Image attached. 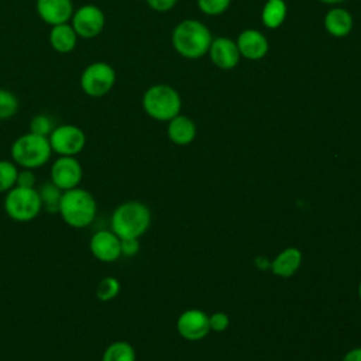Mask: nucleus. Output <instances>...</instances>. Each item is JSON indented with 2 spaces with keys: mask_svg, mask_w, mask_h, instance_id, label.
Returning a JSON list of instances; mask_svg holds the SVG:
<instances>
[{
  "mask_svg": "<svg viewBox=\"0 0 361 361\" xmlns=\"http://www.w3.org/2000/svg\"><path fill=\"white\" fill-rule=\"evenodd\" d=\"M228 316L223 312H216L209 317V326L214 331H224L228 327Z\"/></svg>",
  "mask_w": 361,
  "mask_h": 361,
  "instance_id": "c85d7f7f",
  "label": "nucleus"
},
{
  "mask_svg": "<svg viewBox=\"0 0 361 361\" xmlns=\"http://www.w3.org/2000/svg\"><path fill=\"white\" fill-rule=\"evenodd\" d=\"M121 285L116 276H104L96 285V298L100 302H110L120 293Z\"/></svg>",
  "mask_w": 361,
  "mask_h": 361,
  "instance_id": "5701e85b",
  "label": "nucleus"
},
{
  "mask_svg": "<svg viewBox=\"0 0 361 361\" xmlns=\"http://www.w3.org/2000/svg\"><path fill=\"white\" fill-rule=\"evenodd\" d=\"M140 251L138 238H121V255L134 257Z\"/></svg>",
  "mask_w": 361,
  "mask_h": 361,
  "instance_id": "c756f323",
  "label": "nucleus"
},
{
  "mask_svg": "<svg viewBox=\"0 0 361 361\" xmlns=\"http://www.w3.org/2000/svg\"><path fill=\"white\" fill-rule=\"evenodd\" d=\"M343 361H361V347L348 351V353L344 355Z\"/></svg>",
  "mask_w": 361,
  "mask_h": 361,
  "instance_id": "2f4dec72",
  "label": "nucleus"
},
{
  "mask_svg": "<svg viewBox=\"0 0 361 361\" xmlns=\"http://www.w3.org/2000/svg\"><path fill=\"white\" fill-rule=\"evenodd\" d=\"M210 30L199 20L188 18L173 28L172 31V47L173 49L186 59H199L209 52L212 44Z\"/></svg>",
  "mask_w": 361,
  "mask_h": 361,
  "instance_id": "f257e3e1",
  "label": "nucleus"
},
{
  "mask_svg": "<svg viewBox=\"0 0 361 361\" xmlns=\"http://www.w3.org/2000/svg\"><path fill=\"white\" fill-rule=\"evenodd\" d=\"M207 54H209L213 65L221 71L234 69L241 59V55H240L235 41H233L231 38H227V37L213 38Z\"/></svg>",
  "mask_w": 361,
  "mask_h": 361,
  "instance_id": "f8f14e48",
  "label": "nucleus"
},
{
  "mask_svg": "<svg viewBox=\"0 0 361 361\" xmlns=\"http://www.w3.org/2000/svg\"><path fill=\"white\" fill-rule=\"evenodd\" d=\"M89 250L100 262H114L121 257V238L111 230H99L90 237Z\"/></svg>",
  "mask_w": 361,
  "mask_h": 361,
  "instance_id": "9b49d317",
  "label": "nucleus"
},
{
  "mask_svg": "<svg viewBox=\"0 0 361 361\" xmlns=\"http://www.w3.org/2000/svg\"><path fill=\"white\" fill-rule=\"evenodd\" d=\"M319 1H322V3H326V4H331V6H334V4H340V3H343L344 0H319Z\"/></svg>",
  "mask_w": 361,
  "mask_h": 361,
  "instance_id": "473e14b6",
  "label": "nucleus"
},
{
  "mask_svg": "<svg viewBox=\"0 0 361 361\" xmlns=\"http://www.w3.org/2000/svg\"><path fill=\"white\" fill-rule=\"evenodd\" d=\"M48 39L54 51H56L58 54H69L76 48L79 37L76 35L75 30L69 23H63L51 27Z\"/></svg>",
  "mask_w": 361,
  "mask_h": 361,
  "instance_id": "f3484780",
  "label": "nucleus"
},
{
  "mask_svg": "<svg viewBox=\"0 0 361 361\" xmlns=\"http://www.w3.org/2000/svg\"><path fill=\"white\" fill-rule=\"evenodd\" d=\"M3 207L11 220L17 223H28L37 219L41 213L42 203L35 188L14 186L6 192Z\"/></svg>",
  "mask_w": 361,
  "mask_h": 361,
  "instance_id": "423d86ee",
  "label": "nucleus"
},
{
  "mask_svg": "<svg viewBox=\"0 0 361 361\" xmlns=\"http://www.w3.org/2000/svg\"><path fill=\"white\" fill-rule=\"evenodd\" d=\"M58 214L72 228H85L93 223L97 214L94 196L80 186L62 192Z\"/></svg>",
  "mask_w": 361,
  "mask_h": 361,
  "instance_id": "f03ea898",
  "label": "nucleus"
},
{
  "mask_svg": "<svg viewBox=\"0 0 361 361\" xmlns=\"http://www.w3.org/2000/svg\"><path fill=\"white\" fill-rule=\"evenodd\" d=\"M358 293H360V298H361V283H360V288H358Z\"/></svg>",
  "mask_w": 361,
  "mask_h": 361,
  "instance_id": "72a5a7b5",
  "label": "nucleus"
},
{
  "mask_svg": "<svg viewBox=\"0 0 361 361\" xmlns=\"http://www.w3.org/2000/svg\"><path fill=\"white\" fill-rule=\"evenodd\" d=\"M18 166L8 159H0V193H6L16 186Z\"/></svg>",
  "mask_w": 361,
  "mask_h": 361,
  "instance_id": "b1692460",
  "label": "nucleus"
},
{
  "mask_svg": "<svg viewBox=\"0 0 361 361\" xmlns=\"http://www.w3.org/2000/svg\"><path fill=\"white\" fill-rule=\"evenodd\" d=\"M147 116L157 121H169L179 114L182 100L178 90L169 85L158 83L149 86L141 99Z\"/></svg>",
  "mask_w": 361,
  "mask_h": 361,
  "instance_id": "39448f33",
  "label": "nucleus"
},
{
  "mask_svg": "<svg viewBox=\"0 0 361 361\" xmlns=\"http://www.w3.org/2000/svg\"><path fill=\"white\" fill-rule=\"evenodd\" d=\"M166 133L173 144L188 145L196 137V124L192 118L178 114L168 121Z\"/></svg>",
  "mask_w": 361,
  "mask_h": 361,
  "instance_id": "a211bd4d",
  "label": "nucleus"
},
{
  "mask_svg": "<svg viewBox=\"0 0 361 361\" xmlns=\"http://www.w3.org/2000/svg\"><path fill=\"white\" fill-rule=\"evenodd\" d=\"M10 154L11 161L18 168L38 169L51 159L52 149L48 137L28 131L14 140L10 148Z\"/></svg>",
  "mask_w": 361,
  "mask_h": 361,
  "instance_id": "20e7f679",
  "label": "nucleus"
},
{
  "mask_svg": "<svg viewBox=\"0 0 361 361\" xmlns=\"http://www.w3.org/2000/svg\"><path fill=\"white\" fill-rule=\"evenodd\" d=\"M48 140L52 152L58 157H76L86 145L85 131L75 124L55 126Z\"/></svg>",
  "mask_w": 361,
  "mask_h": 361,
  "instance_id": "6e6552de",
  "label": "nucleus"
},
{
  "mask_svg": "<svg viewBox=\"0 0 361 361\" xmlns=\"http://www.w3.org/2000/svg\"><path fill=\"white\" fill-rule=\"evenodd\" d=\"M231 4V0H197L199 10L206 16H220Z\"/></svg>",
  "mask_w": 361,
  "mask_h": 361,
  "instance_id": "bb28decb",
  "label": "nucleus"
},
{
  "mask_svg": "<svg viewBox=\"0 0 361 361\" xmlns=\"http://www.w3.org/2000/svg\"><path fill=\"white\" fill-rule=\"evenodd\" d=\"M151 224V212L147 204L128 200L118 204L110 217V230L120 238H140Z\"/></svg>",
  "mask_w": 361,
  "mask_h": 361,
  "instance_id": "7ed1b4c3",
  "label": "nucleus"
},
{
  "mask_svg": "<svg viewBox=\"0 0 361 361\" xmlns=\"http://www.w3.org/2000/svg\"><path fill=\"white\" fill-rule=\"evenodd\" d=\"M178 0H145L149 8L158 13H166L175 7Z\"/></svg>",
  "mask_w": 361,
  "mask_h": 361,
  "instance_id": "7c9ffc66",
  "label": "nucleus"
},
{
  "mask_svg": "<svg viewBox=\"0 0 361 361\" xmlns=\"http://www.w3.org/2000/svg\"><path fill=\"white\" fill-rule=\"evenodd\" d=\"M83 179V168L76 157H58L49 168V182L62 192L78 188Z\"/></svg>",
  "mask_w": 361,
  "mask_h": 361,
  "instance_id": "9d476101",
  "label": "nucleus"
},
{
  "mask_svg": "<svg viewBox=\"0 0 361 361\" xmlns=\"http://www.w3.org/2000/svg\"><path fill=\"white\" fill-rule=\"evenodd\" d=\"M288 16V6L285 0H267L262 7L261 20L269 30L279 28Z\"/></svg>",
  "mask_w": 361,
  "mask_h": 361,
  "instance_id": "aec40b11",
  "label": "nucleus"
},
{
  "mask_svg": "<svg viewBox=\"0 0 361 361\" xmlns=\"http://www.w3.org/2000/svg\"><path fill=\"white\" fill-rule=\"evenodd\" d=\"M300 262L302 252L295 247H289L276 255V258L271 262V268L275 275L289 278L299 269Z\"/></svg>",
  "mask_w": 361,
  "mask_h": 361,
  "instance_id": "6ab92c4d",
  "label": "nucleus"
},
{
  "mask_svg": "<svg viewBox=\"0 0 361 361\" xmlns=\"http://www.w3.org/2000/svg\"><path fill=\"white\" fill-rule=\"evenodd\" d=\"M235 44L241 58H245L248 61L262 59L269 49L267 37L261 31L254 28H247L241 31L235 39Z\"/></svg>",
  "mask_w": 361,
  "mask_h": 361,
  "instance_id": "2eb2a0df",
  "label": "nucleus"
},
{
  "mask_svg": "<svg viewBox=\"0 0 361 361\" xmlns=\"http://www.w3.org/2000/svg\"><path fill=\"white\" fill-rule=\"evenodd\" d=\"M37 182L34 169H27V168H21L18 169L17 173V182L16 186H23V188H34Z\"/></svg>",
  "mask_w": 361,
  "mask_h": 361,
  "instance_id": "cd10ccee",
  "label": "nucleus"
},
{
  "mask_svg": "<svg viewBox=\"0 0 361 361\" xmlns=\"http://www.w3.org/2000/svg\"><path fill=\"white\" fill-rule=\"evenodd\" d=\"M18 99L8 89H0V120H8L18 111Z\"/></svg>",
  "mask_w": 361,
  "mask_h": 361,
  "instance_id": "393cba45",
  "label": "nucleus"
},
{
  "mask_svg": "<svg viewBox=\"0 0 361 361\" xmlns=\"http://www.w3.org/2000/svg\"><path fill=\"white\" fill-rule=\"evenodd\" d=\"M69 24L79 38L92 39L103 32L106 25V16L99 6L83 4L73 10Z\"/></svg>",
  "mask_w": 361,
  "mask_h": 361,
  "instance_id": "1a4fd4ad",
  "label": "nucleus"
},
{
  "mask_svg": "<svg viewBox=\"0 0 361 361\" xmlns=\"http://www.w3.org/2000/svg\"><path fill=\"white\" fill-rule=\"evenodd\" d=\"M135 358L134 347L123 340L110 343L102 355V361H135Z\"/></svg>",
  "mask_w": 361,
  "mask_h": 361,
  "instance_id": "412c9836",
  "label": "nucleus"
},
{
  "mask_svg": "<svg viewBox=\"0 0 361 361\" xmlns=\"http://www.w3.org/2000/svg\"><path fill=\"white\" fill-rule=\"evenodd\" d=\"M323 24H324L326 31L331 37L344 38L351 32V30L354 27V20L348 10H345L343 7H333L331 10H329L326 13Z\"/></svg>",
  "mask_w": 361,
  "mask_h": 361,
  "instance_id": "dca6fc26",
  "label": "nucleus"
},
{
  "mask_svg": "<svg viewBox=\"0 0 361 361\" xmlns=\"http://www.w3.org/2000/svg\"><path fill=\"white\" fill-rule=\"evenodd\" d=\"M38 193L41 197L42 209H45L49 213H58V206H59V200L62 196V190L58 189L52 182H48L41 186Z\"/></svg>",
  "mask_w": 361,
  "mask_h": 361,
  "instance_id": "4be33fe9",
  "label": "nucleus"
},
{
  "mask_svg": "<svg viewBox=\"0 0 361 361\" xmlns=\"http://www.w3.org/2000/svg\"><path fill=\"white\" fill-rule=\"evenodd\" d=\"M116 85L114 68L103 61L86 65L79 78L82 92L89 97H103L113 90Z\"/></svg>",
  "mask_w": 361,
  "mask_h": 361,
  "instance_id": "0eeeda50",
  "label": "nucleus"
},
{
  "mask_svg": "<svg viewBox=\"0 0 361 361\" xmlns=\"http://www.w3.org/2000/svg\"><path fill=\"white\" fill-rule=\"evenodd\" d=\"M176 329L178 333L186 340H200L206 337L210 330L209 316L199 309H189L179 316Z\"/></svg>",
  "mask_w": 361,
  "mask_h": 361,
  "instance_id": "ddd939ff",
  "label": "nucleus"
},
{
  "mask_svg": "<svg viewBox=\"0 0 361 361\" xmlns=\"http://www.w3.org/2000/svg\"><path fill=\"white\" fill-rule=\"evenodd\" d=\"M73 10L72 0H35L38 17L49 27L69 23Z\"/></svg>",
  "mask_w": 361,
  "mask_h": 361,
  "instance_id": "4468645a",
  "label": "nucleus"
},
{
  "mask_svg": "<svg viewBox=\"0 0 361 361\" xmlns=\"http://www.w3.org/2000/svg\"><path fill=\"white\" fill-rule=\"evenodd\" d=\"M28 128L34 134L48 137L52 133V130L55 128V126H54L52 118L48 114L41 113V114H35V116L31 117Z\"/></svg>",
  "mask_w": 361,
  "mask_h": 361,
  "instance_id": "a878e982",
  "label": "nucleus"
}]
</instances>
